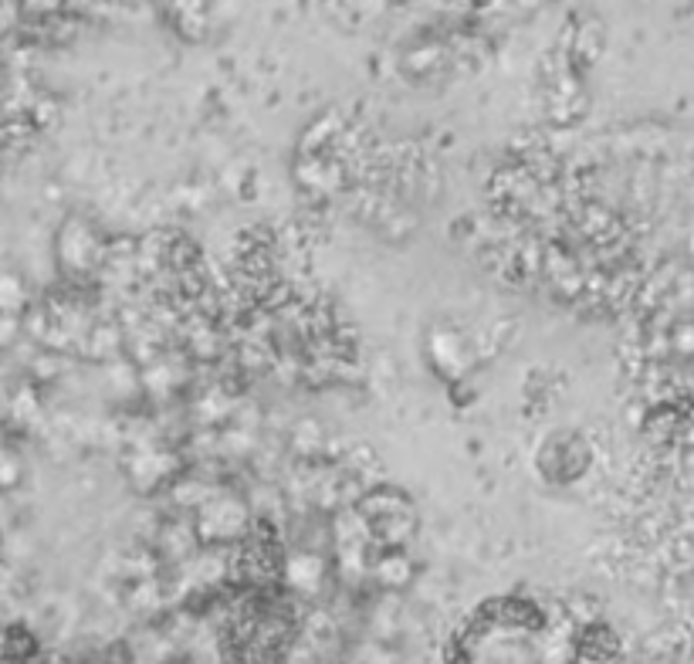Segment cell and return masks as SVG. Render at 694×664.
Returning <instances> with one entry per match:
<instances>
[{
    "mask_svg": "<svg viewBox=\"0 0 694 664\" xmlns=\"http://www.w3.org/2000/svg\"><path fill=\"white\" fill-rule=\"evenodd\" d=\"M447 664H468V654H458V648H451V654H447Z\"/></svg>",
    "mask_w": 694,
    "mask_h": 664,
    "instance_id": "obj_3",
    "label": "cell"
},
{
    "mask_svg": "<svg viewBox=\"0 0 694 664\" xmlns=\"http://www.w3.org/2000/svg\"><path fill=\"white\" fill-rule=\"evenodd\" d=\"M579 651H583V658H590V661H610V658H617L620 641L610 627H590V631L579 637Z\"/></svg>",
    "mask_w": 694,
    "mask_h": 664,
    "instance_id": "obj_1",
    "label": "cell"
},
{
    "mask_svg": "<svg viewBox=\"0 0 694 664\" xmlns=\"http://www.w3.org/2000/svg\"><path fill=\"white\" fill-rule=\"evenodd\" d=\"M31 654H34V641L24 631L11 627V634H7V658H11V661H17V658L28 661Z\"/></svg>",
    "mask_w": 694,
    "mask_h": 664,
    "instance_id": "obj_2",
    "label": "cell"
}]
</instances>
